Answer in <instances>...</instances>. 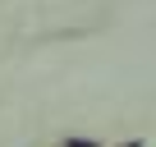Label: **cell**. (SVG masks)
Instances as JSON below:
<instances>
[{
    "label": "cell",
    "mask_w": 156,
    "mask_h": 147,
    "mask_svg": "<svg viewBox=\"0 0 156 147\" xmlns=\"http://www.w3.org/2000/svg\"><path fill=\"white\" fill-rule=\"evenodd\" d=\"M60 147H97V142H92V138H64Z\"/></svg>",
    "instance_id": "obj_1"
},
{
    "label": "cell",
    "mask_w": 156,
    "mask_h": 147,
    "mask_svg": "<svg viewBox=\"0 0 156 147\" xmlns=\"http://www.w3.org/2000/svg\"><path fill=\"white\" fill-rule=\"evenodd\" d=\"M119 147H142V138H129V142H119Z\"/></svg>",
    "instance_id": "obj_2"
}]
</instances>
